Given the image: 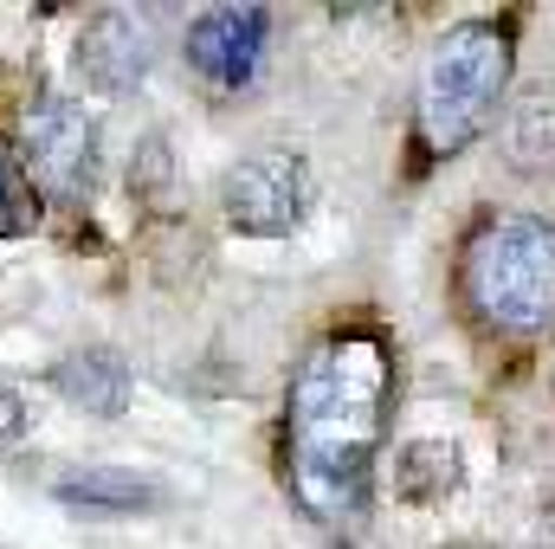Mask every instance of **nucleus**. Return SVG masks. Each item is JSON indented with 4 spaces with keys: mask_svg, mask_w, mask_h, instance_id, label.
Returning <instances> with one entry per match:
<instances>
[{
    "mask_svg": "<svg viewBox=\"0 0 555 549\" xmlns=\"http://www.w3.org/2000/svg\"><path fill=\"white\" fill-rule=\"evenodd\" d=\"M395 401V356L375 330L317 343L284 395V485L317 524H349L369 498Z\"/></svg>",
    "mask_w": 555,
    "mask_h": 549,
    "instance_id": "1",
    "label": "nucleus"
},
{
    "mask_svg": "<svg viewBox=\"0 0 555 549\" xmlns=\"http://www.w3.org/2000/svg\"><path fill=\"white\" fill-rule=\"evenodd\" d=\"M511 26L498 20H459L433 39L426 72H420V98H414V130L433 155H459L491 130L504 85H511Z\"/></svg>",
    "mask_w": 555,
    "mask_h": 549,
    "instance_id": "2",
    "label": "nucleus"
},
{
    "mask_svg": "<svg viewBox=\"0 0 555 549\" xmlns=\"http://www.w3.org/2000/svg\"><path fill=\"white\" fill-rule=\"evenodd\" d=\"M465 304L504 336L555 323V227L543 214H498L465 246Z\"/></svg>",
    "mask_w": 555,
    "mask_h": 549,
    "instance_id": "3",
    "label": "nucleus"
},
{
    "mask_svg": "<svg viewBox=\"0 0 555 549\" xmlns=\"http://www.w3.org/2000/svg\"><path fill=\"white\" fill-rule=\"evenodd\" d=\"M26 175L65 207H78L91 194V181H98V124H91L85 104L46 98L26 117Z\"/></svg>",
    "mask_w": 555,
    "mask_h": 549,
    "instance_id": "4",
    "label": "nucleus"
},
{
    "mask_svg": "<svg viewBox=\"0 0 555 549\" xmlns=\"http://www.w3.org/2000/svg\"><path fill=\"white\" fill-rule=\"evenodd\" d=\"M220 201H227V220H233L240 233L278 240V233H291V227L304 220V207H310V175H304L297 155L266 149V155H246V162L227 175Z\"/></svg>",
    "mask_w": 555,
    "mask_h": 549,
    "instance_id": "5",
    "label": "nucleus"
},
{
    "mask_svg": "<svg viewBox=\"0 0 555 549\" xmlns=\"http://www.w3.org/2000/svg\"><path fill=\"white\" fill-rule=\"evenodd\" d=\"M266 33H272V13L266 7H214V13H201L188 26V65L207 85L240 91L266 65Z\"/></svg>",
    "mask_w": 555,
    "mask_h": 549,
    "instance_id": "6",
    "label": "nucleus"
},
{
    "mask_svg": "<svg viewBox=\"0 0 555 549\" xmlns=\"http://www.w3.org/2000/svg\"><path fill=\"white\" fill-rule=\"evenodd\" d=\"M149 59H155V39H149V26H142L137 13H124V7L91 13L85 33H78V78L91 91H104V98L137 91L142 78H149Z\"/></svg>",
    "mask_w": 555,
    "mask_h": 549,
    "instance_id": "7",
    "label": "nucleus"
},
{
    "mask_svg": "<svg viewBox=\"0 0 555 549\" xmlns=\"http://www.w3.org/2000/svg\"><path fill=\"white\" fill-rule=\"evenodd\" d=\"M52 491H59V505L85 511V518H137L149 505H162V485L137 478L130 465H85V472H65Z\"/></svg>",
    "mask_w": 555,
    "mask_h": 549,
    "instance_id": "8",
    "label": "nucleus"
},
{
    "mask_svg": "<svg viewBox=\"0 0 555 549\" xmlns=\"http://www.w3.org/2000/svg\"><path fill=\"white\" fill-rule=\"evenodd\" d=\"M52 382H59V395L72 408H85V413H104L111 420V413L130 408V362L117 349H72Z\"/></svg>",
    "mask_w": 555,
    "mask_h": 549,
    "instance_id": "9",
    "label": "nucleus"
},
{
    "mask_svg": "<svg viewBox=\"0 0 555 549\" xmlns=\"http://www.w3.org/2000/svg\"><path fill=\"white\" fill-rule=\"evenodd\" d=\"M452 485H459V446H446V439H414L395 459V498H408V505H439Z\"/></svg>",
    "mask_w": 555,
    "mask_h": 549,
    "instance_id": "10",
    "label": "nucleus"
},
{
    "mask_svg": "<svg viewBox=\"0 0 555 549\" xmlns=\"http://www.w3.org/2000/svg\"><path fill=\"white\" fill-rule=\"evenodd\" d=\"M39 227V194H33V175L20 155H7L0 142V240H26Z\"/></svg>",
    "mask_w": 555,
    "mask_h": 549,
    "instance_id": "11",
    "label": "nucleus"
},
{
    "mask_svg": "<svg viewBox=\"0 0 555 549\" xmlns=\"http://www.w3.org/2000/svg\"><path fill=\"white\" fill-rule=\"evenodd\" d=\"M511 149H517V168H550L555 162V98L550 91H537L530 104H517Z\"/></svg>",
    "mask_w": 555,
    "mask_h": 549,
    "instance_id": "12",
    "label": "nucleus"
},
{
    "mask_svg": "<svg viewBox=\"0 0 555 549\" xmlns=\"http://www.w3.org/2000/svg\"><path fill=\"white\" fill-rule=\"evenodd\" d=\"M26 420H33V413H26V401H20L13 388H0V446H13V439L26 433Z\"/></svg>",
    "mask_w": 555,
    "mask_h": 549,
    "instance_id": "13",
    "label": "nucleus"
},
{
    "mask_svg": "<svg viewBox=\"0 0 555 549\" xmlns=\"http://www.w3.org/2000/svg\"><path fill=\"white\" fill-rule=\"evenodd\" d=\"M446 549H485V544H446Z\"/></svg>",
    "mask_w": 555,
    "mask_h": 549,
    "instance_id": "14",
    "label": "nucleus"
}]
</instances>
